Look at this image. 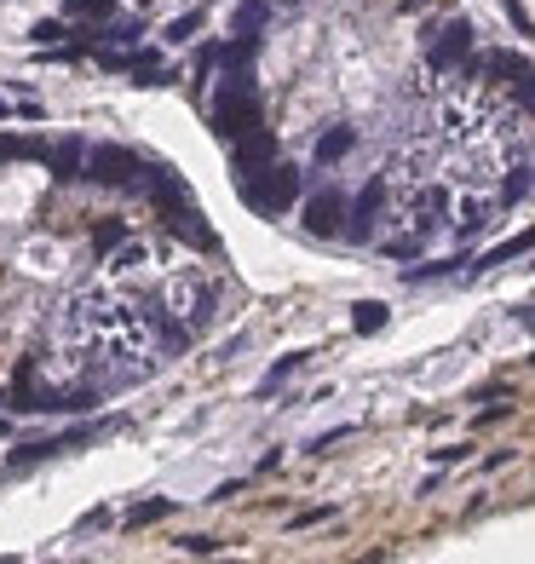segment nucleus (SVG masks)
Instances as JSON below:
<instances>
[{"mask_svg":"<svg viewBox=\"0 0 535 564\" xmlns=\"http://www.w3.org/2000/svg\"><path fill=\"white\" fill-rule=\"evenodd\" d=\"M18 116V104H6V98H0V121H12Z\"/></svg>","mask_w":535,"mask_h":564,"instance_id":"29","label":"nucleus"},{"mask_svg":"<svg viewBox=\"0 0 535 564\" xmlns=\"http://www.w3.org/2000/svg\"><path fill=\"white\" fill-rule=\"evenodd\" d=\"M524 190H530V167H518L507 185H501V208H512V202H524Z\"/></svg>","mask_w":535,"mask_h":564,"instance_id":"20","label":"nucleus"},{"mask_svg":"<svg viewBox=\"0 0 535 564\" xmlns=\"http://www.w3.org/2000/svg\"><path fill=\"white\" fill-rule=\"evenodd\" d=\"M484 225H489V208H484V202H466V208H461V231L478 236Z\"/></svg>","mask_w":535,"mask_h":564,"instance_id":"23","label":"nucleus"},{"mask_svg":"<svg viewBox=\"0 0 535 564\" xmlns=\"http://www.w3.org/2000/svg\"><path fill=\"white\" fill-rule=\"evenodd\" d=\"M507 415H512V403H507V409H484V415H478V421H472V426H501V421H507Z\"/></svg>","mask_w":535,"mask_h":564,"instance_id":"28","label":"nucleus"},{"mask_svg":"<svg viewBox=\"0 0 535 564\" xmlns=\"http://www.w3.org/2000/svg\"><path fill=\"white\" fill-rule=\"evenodd\" d=\"M173 507H179L173 495H156V501H133V513L121 518V524H127V530H150V524H162V518H173Z\"/></svg>","mask_w":535,"mask_h":564,"instance_id":"11","label":"nucleus"},{"mask_svg":"<svg viewBox=\"0 0 535 564\" xmlns=\"http://www.w3.org/2000/svg\"><path fill=\"white\" fill-rule=\"evenodd\" d=\"M47 156H52V179H58V185H75V179H81V156H87V139H58Z\"/></svg>","mask_w":535,"mask_h":564,"instance_id":"9","label":"nucleus"},{"mask_svg":"<svg viewBox=\"0 0 535 564\" xmlns=\"http://www.w3.org/2000/svg\"><path fill=\"white\" fill-rule=\"evenodd\" d=\"M472 47H478V29L466 24V18H455V24L426 35V64L438 75H449V70H461V64H472Z\"/></svg>","mask_w":535,"mask_h":564,"instance_id":"4","label":"nucleus"},{"mask_svg":"<svg viewBox=\"0 0 535 564\" xmlns=\"http://www.w3.org/2000/svg\"><path fill=\"white\" fill-rule=\"evenodd\" d=\"M29 156H47V144L24 139V133H0V162H29Z\"/></svg>","mask_w":535,"mask_h":564,"instance_id":"13","label":"nucleus"},{"mask_svg":"<svg viewBox=\"0 0 535 564\" xmlns=\"http://www.w3.org/2000/svg\"><path fill=\"white\" fill-rule=\"evenodd\" d=\"M305 363H311V352H294V357H282L277 369H271V375L259 380V398H271V392H277V386H282V380H288V375H300Z\"/></svg>","mask_w":535,"mask_h":564,"instance_id":"14","label":"nucleus"},{"mask_svg":"<svg viewBox=\"0 0 535 564\" xmlns=\"http://www.w3.org/2000/svg\"><path fill=\"white\" fill-rule=\"evenodd\" d=\"M420 6H426V0H403V12H420Z\"/></svg>","mask_w":535,"mask_h":564,"instance_id":"30","label":"nucleus"},{"mask_svg":"<svg viewBox=\"0 0 535 564\" xmlns=\"http://www.w3.org/2000/svg\"><path fill=\"white\" fill-rule=\"evenodd\" d=\"M208 121H213V133H219L225 144L242 139L248 127L265 121V98H259V87H254V70H231L225 75V87H219L213 104H208Z\"/></svg>","mask_w":535,"mask_h":564,"instance_id":"1","label":"nucleus"},{"mask_svg":"<svg viewBox=\"0 0 535 564\" xmlns=\"http://www.w3.org/2000/svg\"><path fill=\"white\" fill-rule=\"evenodd\" d=\"M340 225H346V196H340V185H323L311 202H305V231L311 236H340Z\"/></svg>","mask_w":535,"mask_h":564,"instance_id":"7","label":"nucleus"},{"mask_svg":"<svg viewBox=\"0 0 535 564\" xmlns=\"http://www.w3.org/2000/svg\"><path fill=\"white\" fill-rule=\"evenodd\" d=\"M466 455H472V449H432V461H438V467H449V461H466Z\"/></svg>","mask_w":535,"mask_h":564,"instance_id":"27","label":"nucleus"},{"mask_svg":"<svg viewBox=\"0 0 535 564\" xmlns=\"http://www.w3.org/2000/svg\"><path fill=\"white\" fill-rule=\"evenodd\" d=\"M380 208H386V179H369V185L357 190V202H351V225H340V236H351V242H369Z\"/></svg>","mask_w":535,"mask_h":564,"instance_id":"8","label":"nucleus"},{"mask_svg":"<svg viewBox=\"0 0 535 564\" xmlns=\"http://www.w3.org/2000/svg\"><path fill=\"white\" fill-rule=\"evenodd\" d=\"M242 202H248L259 219H277V213H288L294 202H300V167L265 162L259 173H248V179H242Z\"/></svg>","mask_w":535,"mask_h":564,"instance_id":"2","label":"nucleus"},{"mask_svg":"<svg viewBox=\"0 0 535 564\" xmlns=\"http://www.w3.org/2000/svg\"><path fill=\"white\" fill-rule=\"evenodd\" d=\"M29 41H35V47H52V41H64V24H58V18H41V24L29 29Z\"/></svg>","mask_w":535,"mask_h":564,"instance_id":"24","label":"nucleus"},{"mask_svg":"<svg viewBox=\"0 0 535 564\" xmlns=\"http://www.w3.org/2000/svg\"><path fill=\"white\" fill-rule=\"evenodd\" d=\"M162 225H167L173 236H179V242H190L196 254H213V248H219V236H213L208 225H202V208H196L190 196H179V202H167V208H162Z\"/></svg>","mask_w":535,"mask_h":564,"instance_id":"6","label":"nucleus"},{"mask_svg":"<svg viewBox=\"0 0 535 564\" xmlns=\"http://www.w3.org/2000/svg\"><path fill=\"white\" fill-rule=\"evenodd\" d=\"M271 6H300V0H271Z\"/></svg>","mask_w":535,"mask_h":564,"instance_id":"31","label":"nucleus"},{"mask_svg":"<svg viewBox=\"0 0 535 564\" xmlns=\"http://www.w3.org/2000/svg\"><path fill=\"white\" fill-rule=\"evenodd\" d=\"M386 254H392V259H409V254H420V236H397V242H386Z\"/></svg>","mask_w":535,"mask_h":564,"instance_id":"25","label":"nucleus"},{"mask_svg":"<svg viewBox=\"0 0 535 564\" xmlns=\"http://www.w3.org/2000/svg\"><path fill=\"white\" fill-rule=\"evenodd\" d=\"M6 432H12V426H6V421H0V438H6Z\"/></svg>","mask_w":535,"mask_h":564,"instance_id":"32","label":"nucleus"},{"mask_svg":"<svg viewBox=\"0 0 535 564\" xmlns=\"http://www.w3.org/2000/svg\"><path fill=\"white\" fill-rule=\"evenodd\" d=\"M219 547H225L219 536H185L179 541V553H190V559H208V553H219Z\"/></svg>","mask_w":535,"mask_h":564,"instance_id":"21","label":"nucleus"},{"mask_svg":"<svg viewBox=\"0 0 535 564\" xmlns=\"http://www.w3.org/2000/svg\"><path fill=\"white\" fill-rule=\"evenodd\" d=\"M265 162H277V127H248L242 139H231V173L236 179H248V173H259Z\"/></svg>","mask_w":535,"mask_h":564,"instance_id":"5","label":"nucleus"},{"mask_svg":"<svg viewBox=\"0 0 535 564\" xmlns=\"http://www.w3.org/2000/svg\"><path fill=\"white\" fill-rule=\"evenodd\" d=\"M87 242H93V254H110V248H121V242H127V225H121V219H104V225H93V231H87Z\"/></svg>","mask_w":535,"mask_h":564,"instance_id":"15","label":"nucleus"},{"mask_svg":"<svg viewBox=\"0 0 535 564\" xmlns=\"http://www.w3.org/2000/svg\"><path fill=\"white\" fill-rule=\"evenodd\" d=\"M265 18H271V6H265V0H248V6L236 12V29H265Z\"/></svg>","mask_w":535,"mask_h":564,"instance_id":"19","label":"nucleus"},{"mask_svg":"<svg viewBox=\"0 0 535 564\" xmlns=\"http://www.w3.org/2000/svg\"><path fill=\"white\" fill-rule=\"evenodd\" d=\"M144 167L150 162H144L139 150H127V144H93V150L81 156V179L110 185V190H139Z\"/></svg>","mask_w":535,"mask_h":564,"instance_id":"3","label":"nucleus"},{"mask_svg":"<svg viewBox=\"0 0 535 564\" xmlns=\"http://www.w3.org/2000/svg\"><path fill=\"white\" fill-rule=\"evenodd\" d=\"M386 323H392V311L380 306V300H363V306H351V329H357V334H380Z\"/></svg>","mask_w":535,"mask_h":564,"instance_id":"12","label":"nucleus"},{"mask_svg":"<svg viewBox=\"0 0 535 564\" xmlns=\"http://www.w3.org/2000/svg\"><path fill=\"white\" fill-rule=\"evenodd\" d=\"M64 12H70V18H93V24H104V18H116V0H64Z\"/></svg>","mask_w":535,"mask_h":564,"instance_id":"17","label":"nucleus"},{"mask_svg":"<svg viewBox=\"0 0 535 564\" xmlns=\"http://www.w3.org/2000/svg\"><path fill=\"white\" fill-rule=\"evenodd\" d=\"M518 254H530V231H518L507 242V248H489L484 259H478V265H507V259H518Z\"/></svg>","mask_w":535,"mask_h":564,"instance_id":"18","label":"nucleus"},{"mask_svg":"<svg viewBox=\"0 0 535 564\" xmlns=\"http://www.w3.org/2000/svg\"><path fill=\"white\" fill-rule=\"evenodd\" d=\"M202 24H208V12H185V18H173L162 35L173 41V47H185V41H196V29H202Z\"/></svg>","mask_w":535,"mask_h":564,"instance_id":"16","label":"nucleus"},{"mask_svg":"<svg viewBox=\"0 0 535 564\" xmlns=\"http://www.w3.org/2000/svg\"><path fill=\"white\" fill-rule=\"evenodd\" d=\"M334 518V507H305V513L288 518V530H317V524H328Z\"/></svg>","mask_w":535,"mask_h":564,"instance_id":"22","label":"nucleus"},{"mask_svg":"<svg viewBox=\"0 0 535 564\" xmlns=\"http://www.w3.org/2000/svg\"><path fill=\"white\" fill-rule=\"evenodd\" d=\"M351 150H357V127H328V133H317V162H346Z\"/></svg>","mask_w":535,"mask_h":564,"instance_id":"10","label":"nucleus"},{"mask_svg":"<svg viewBox=\"0 0 535 564\" xmlns=\"http://www.w3.org/2000/svg\"><path fill=\"white\" fill-rule=\"evenodd\" d=\"M351 432H357V426H334V432H323V438H317V444H311V449H317V455H323V449H334V444H346Z\"/></svg>","mask_w":535,"mask_h":564,"instance_id":"26","label":"nucleus"}]
</instances>
